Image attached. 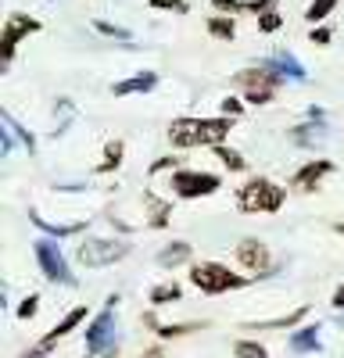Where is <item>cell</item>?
<instances>
[{
    "instance_id": "cell-5",
    "label": "cell",
    "mask_w": 344,
    "mask_h": 358,
    "mask_svg": "<svg viewBox=\"0 0 344 358\" xmlns=\"http://www.w3.org/2000/svg\"><path fill=\"white\" fill-rule=\"evenodd\" d=\"M283 76L266 69V65H255V69H241L234 72V86L241 90V97L248 101V108H266L276 101V94L283 90Z\"/></svg>"
},
{
    "instance_id": "cell-14",
    "label": "cell",
    "mask_w": 344,
    "mask_h": 358,
    "mask_svg": "<svg viewBox=\"0 0 344 358\" xmlns=\"http://www.w3.org/2000/svg\"><path fill=\"white\" fill-rule=\"evenodd\" d=\"M327 129H330L327 122H312V118H305V122H298V126L287 129V136H291L294 147H305V151H312V147H320V143L330 136Z\"/></svg>"
},
{
    "instance_id": "cell-26",
    "label": "cell",
    "mask_w": 344,
    "mask_h": 358,
    "mask_svg": "<svg viewBox=\"0 0 344 358\" xmlns=\"http://www.w3.org/2000/svg\"><path fill=\"white\" fill-rule=\"evenodd\" d=\"M341 0H308V8H305V22L308 25H323L334 11H337Z\"/></svg>"
},
{
    "instance_id": "cell-21",
    "label": "cell",
    "mask_w": 344,
    "mask_h": 358,
    "mask_svg": "<svg viewBox=\"0 0 344 358\" xmlns=\"http://www.w3.org/2000/svg\"><path fill=\"white\" fill-rule=\"evenodd\" d=\"M122 162H126V140H108L104 143V151H101V162H97V172L101 176H108V172H119L122 169Z\"/></svg>"
},
{
    "instance_id": "cell-29",
    "label": "cell",
    "mask_w": 344,
    "mask_h": 358,
    "mask_svg": "<svg viewBox=\"0 0 344 358\" xmlns=\"http://www.w3.org/2000/svg\"><path fill=\"white\" fill-rule=\"evenodd\" d=\"M94 29H97L101 36H108V40H119V43H129V40H133V33H129V29L115 25V22H104V18H94Z\"/></svg>"
},
{
    "instance_id": "cell-16",
    "label": "cell",
    "mask_w": 344,
    "mask_h": 358,
    "mask_svg": "<svg viewBox=\"0 0 344 358\" xmlns=\"http://www.w3.org/2000/svg\"><path fill=\"white\" fill-rule=\"evenodd\" d=\"M155 86H158V72H155V69H143V72H136V76L119 79V83L111 86V94H115V97H133V94H151Z\"/></svg>"
},
{
    "instance_id": "cell-30",
    "label": "cell",
    "mask_w": 344,
    "mask_h": 358,
    "mask_svg": "<svg viewBox=\"0 0 344 358\" xmlns=\"http://www.w3.org/2000/svg\"><path fill=\"white\" fill-rule=\"evenodd\" d=\"M280 29H283L280 8H269L266 15H258V33H262V36H273V33H280Z\"/></svg>"
},
{
    "instance_id": "cell-2",
    "label": "cell",
    "mask_w": 344,
    "mask_h": 358,
    "mask_svg": "<svg viewBox=\"0 0 344 358\" xmlns=\"http://www.w3.org/2000/svg\"><path fill=\"white\" fill-rule=\"evenodd\" d=\"M287 197H291V187L273 183L269 176H251L237 187L234 204H237L241 215H276L287 204Z\"/></svg>"
},
{
    "instance_id": "cell-10",
    "label": "cell",
    "mask_w": 344,
    "mask_h": 358,
    "mask_svg": "<svg viewBox=\"0 0 344 358\" xmlns=\"http://www.w3.org/2000/svg\"><path fill=\"white\" fill-rule=\"evenodd\" d=\"M33 255H36V265H40V273L57 283V287H76V276H72V268L65 262V251L57 241H50V236H36L33 241Z\"/></svg>"
},
{
    "instance_id": "cell-31",
    "label": "cell",
    "mask_w": 344,
    "mask_h": 358,
    "mask_svg": "<svg viewBox=\"0 0 344 358\" xmlns=\"http://www.w3.org/2000/svg\"><path fill=\"white\" fill-rule=\"evenodd\" d=\"M151 11H172V15H190L187 0H148Z\"/></svg>"
},
{
    "instance_id": "cell-35",
    "label": "cell",
    "mask_w": 344,
    "mask_h": 358,
    "mask_svg": "<svg viewBox=\"0 0 344 358\" xmlns=\"http://www.w3.org/2000/svg\"><path fill=\"white\" fill-rule=\"evenodd\" d=\"M334 40V29L330 25H315L312 33H308V43H315V47H327Z\"/></svg>"
},
{
    "instance_id": "cell-1",
    "label": "cell",
    "mask_w": 344,
    "mask_h": 358,
    "mask_svg": "<svg viewBox=\"0 0 344 358\" xmlns=\"http://www.w3.org/2000/svg\"><path fill=\"white\" fill-rule=\"evenodd\" d=\"M237 118H226V115H215V118H201V115H180L172 118L165 136H169V147L176 151H197V147H222L234 133Z\"/></svg>"
},
{
    "instance_id": "cell-28",
    "label": "cell",
    "mask_w": 344,
    "mask_h": 358,
    "mask_svg": "<svg viewBox=\"0 0 344 358\" xmlns=\"http://www.w3.org/2000/svg\"><path fill=\"white\" fill-rule=\"evenodd\" d=\"M234 358H269V351H266L262 341L241 337V341H234Z\"/></svg>"
},
{
    "instance_id": "cell-11",
    "label": "cell",
    "mask_w": 344,
    "mask_h": 358,
    "mask_svg": "<svg viewBox=\"0 0 344 358\" xmlns=\"http://www.w3.org/2000/svg\"><path fill=\"white\" fill-rule=\"evenodd\" d=\"M337 172V162H330V158H308L305 165H298L294 169V176H291V187L294 194H315L320 190V183L327 176H334Z\"/></svg>"
},
{
    "instance_id": "cell-3",
    "label": "cell",
    "mask_w": 344,
    "mask_h": 358,
    "mask_svg": "<svg viewBox=\"0 0 344 358\" xmlns=\"http://www.w3.org/2000/svg\"><path fill=\"white\" fill-rule=\"evenodd\" d=\"M122 297L111 294L104 308L86 322L83 330V344H86V358H115L119 355V322H115V308H119Z\"/></svg>"
},
{
    "instance_id": "cell-12",
    "label": "cell",
    "mask_w": 344,
    "mask_h": 358,
    "mask_svg": "<svg viewBox=\"0 0 344 358\" xmlns=\"http://www.w3.org/2000/svg\"><path fill=\"white\" fill-rule=\"evenodd\" d=\"M86 319H90V308H86V305H72V308H69L62 319H57L54 330H47V334L40 337V348H43V351H54V348L62 344L65 337H72V334L79 330V326H83Z\"/></svg>"
},
{
    "instance_id": "cell-39",
    "label": "cell",
    "mask_w": 344,
    "mask_h": 358,
    "mask_svg": "<svg viewBox=\"0 0 344 358\" xmlns=\"http://www.w3.org/2000/svg\"><path fill=\"white\" fill-rule=\"evenodd\" d=\"M140 358H165V348L162 344H151V348H143Z\"/></svg>"
},
{
    "instance_id": "cell-8",
    "label": "cell",
    "mask_w": 344,
    "mask_h": 358,
    "mask_svg": "<svg viewBox=\"0 0 344 358\" xmlns=\"http://www.w3.org/2000/svg\"><path fill=\"white\" fill-rule=\"evenodd\" d=\"M40 29H43V22L33 18V15H25V11H11V15L4 18V33H0V65H4V72H8L11 62H15L18 43H25L29 36H36Z\"/></svg>"
},
{
    "instance_id": "cell-17",
    "label": "cell",
    "mask_w": 344,
    "mask_h": 358,
    "mask_svg": "<svg viewBox=\"0 0 344 358\" xmlns=\"http://www.w3.org/2000/svg\"><path fill=\"white\" fill-rule=\"evenodd\" d=\"M320 322H308V326H298V330L291 334V341H287V348H291L294 355H315L323 351V341H320Z\"/></svg>"
},
{
    "instance_id": "cell-22",
    "label": "cell",
    "mask_w": 344,
    "mask_h": 358,
    "mask_svg": "<svg viewBox=\"0 0 344 358\" xmlns=\"http://www.w3.org/2000/svg\"><path fill=\"white\" fill-rule=\"evenodd\" d=\"M180 297H183V287H180L176 280L155 283V287L148 290V301H151V308H165V305H176Z\"/></svg>"
},
{
    "instance_id": "cell-37",
    "label": "cell",
    "mask_w": 344,
    "mask_h": 358,
    "mask_svg": "<svg viewBox=\"0 0 344 358\" xmlns=\"http://www.w3.org/2000/svg\"><path fill=\"white\" fill-rule=\"evenodd\" d=\"M18 358H54V351H43L40 344H33V348H25Z\"/></svg>"
},
{
    "instance_id": "cell-27",
    "label": "cell",
    "mask_w": 344,
    "mask_h": 358,
    "mask_svg": "<svg viewBox=\"0 0 344 358\" xmlns=\"http://www.w3.org/2000/svg\"><path fill=\"white\" fill-rule=\"evenodd\" d=\"M4 126H8V129H11L15 136H18V143L25 147V155H29V158H33V155H36V136H33V133H29V129H25V126L18 122V118H15L11 111H4Z\"/></svg>"
},
{
    "instance_id": "cell-34",
    "label": "cell",
    "mask_w": 344,
    "mask_h": 358,
    "mask_svg": "<svg viewBox=\"0 0 344 358\" xmlns=\"http://www.w3.org/2000/svg\"><path fill=\"white\" fill-rule=\"evenodd\" d=\"M180 162H183V158H176V155H165V158L151 162V169H148V172H151V176H158V172H165V169H172V172H176V169H183Z\"/></svg>"
},
{
    "instance_id": "cell-38",
    "label": "cell",
    "mask_w": 344,
    "mask_h": 358,
    "mask_svg": "<svg viewBox=\"0 0 344 358\" xmlns=\"http://www.w3.org/2000/svg\"><path fill=\"white\" fill-rule=\"evenodd\" d=\"M330 305H334V312H344V283L334 290V297H330Z\"/></svg>"
},
{
    "instance_id": "cell-9",
    "label": "cell",
    "mask_w": 344,
    "mask_h": 358,
    "mask_svg": "<svg viewBox=\"0 0 344 358\" xmlns=\"http://www.w3.org/2000/svg\"><path fill=\"white\" fill-rule=\"evenodd\" d=\"M234 258H237V265L244 268L251 280H266V276L276 273V265H273V248L262 241V236H241L237 248H234Z\"/></svg>"
},
{
    "instance_id": "cell-4",
    "label": "cell",
    "mask_w": 344,
    "mask_h": 358,
    "mask_svg": "<svg viewBox=\"0 0 344 358\" xmlns=\"http://www.w3.org/2000/svg\"><path fill=\"white\" fill-rule=\"evenodd\" d=\"M187 276H190V283H194L201 294H208V297H215V294H234V290H244V287L255 283L248 273H234L226 262H194V265L187 268Z\"/></svg>"
},
{
    "instance_id": "cell-18",
    "label": "cell",
    "mask_w": 344,
    "mask_h": 358,
    "mask_svg": "<svg viewBox=\"0 0 344 358\" xmlns=\"http://www.w3.org/2000/svg\"><path fill=\"white\" fill-rule=\"evenodd\" d=\"M140 201H143V208H148V229H165L172 222V204L165 197H158L155 190H143Z\"/></svg>"
},
{
    "instance_id": "cell-15",
    "label": "cell",
    "mask_w": 344,
    "mask_h": 358,
    "mask_svg": "<svg viewBox=\"0 0 344 358\" xmlns=\"http://www.w3.org/2000/svg\"><path fill=\"white\" fill-rule=\"evenodd\" d=\"M266 69H273V72H280L287 83H305L308 79V72H305V65L298 62V57L291 54V50H276L273 57H266L262 62Z\"/></svg>"
},
{
    "instance_id": "cell-20",
    "label": "cell",
    "mask_w": 344,
    "mask_h": 358,
    "mask_svg": "<svg viewBox=\"0 0 344 358\" xmlns=\"http://www.w3.org/2000/svg\"><path fill=\"white\" fill-rule=\"evenodd\" d=\"M308 315V305H298L294 312H287L280 319H258V322H244V330H298Z\"/></svg>"
},
{
    "instance_id": "cell-33",
    "label": "cell",
    "mask_w": 344,
    "mask_h": 358,
    "mask_svg": "<svg viewBox=\"0 0 344 358\" xmlns=\"http://www.w3.org/2000/svg\"><path fill=\"white\" fill-rule=\"evenodd\" d=\"M244 108H248L244 97H222V101H219V115H226V118H241Z\"/></svg>"
},
{
    "instance_id": "cell-40",
    "label": "cell",
    "mask_w": 344,
    "mask_h": 358,
    "mask_svg": "<svg viewBox=\"0 0 344 358\" xmlns=\"http://www.w3.org/2000/svg\"><path fill=\"white\" fill-rule=\"evenodd\" d=\"M334 229H337V233H341V236H344V222H337V226H334Z\"/></svg>"
},
{
    "instance_id": "cell-25",
    "label": "cell",
    "mask_w": 344,
    "mask_h": 358,
    "mask_svg": "<svg viewBox=\"0 0 344 358\" xmlns=\"http://www.w3.org/2000/svg\"><path fill=\"white\" fill-rule=\"evenodd\" d=\"M219 162H222V169L226 172H248V158L237 151V147H229V143H222V147H215L212 151Z\"/></svg>"
},
{
    "instance_id": "cell-32",
    "label": "cell",
    "mask_w": 344,
    "mask_h": 358,
    "mask_svg": "<svg viewBox=\"0 0 344 358\" xmlns=\"http://www.w3.org/2000/svg\"><path fill=\"white\" fill-rule=\"evenodd\" d=\"M36 315H40V294L22 297V301H18V319H22V322H29V319H36Z\"/></svg>"
},
{
    "instance_id": "cell-23",
    "label": "cell",
    "mask_w": 344,
    "mask_h": 358,
    "mask_svg": "<svg viewBox=\"0 0 344 358\" xmlns=\"http://www.w3.org/2000/svg\"><path fill=\"white\" fill-rule=\"evenodd\" d=\"M205 29H208L212 40H222V43H234L237 40V18H229V15H208L205 18Z\"/></svg>"
},
{
    "instance_id": "cell-13",
    "label": "cell",
    "mask_w": 344,
    "mask_h": 358,
    "mask_svg": "<svg viewBox=\"0 0 344 358\" xmlns=\"http://www.w3.org/2000/svg\"><path fill=\"white\" fill-rule=\"evenodd\" d=\"M29 222H33L43 236H50V241H65V236H79L86 226H90V222H86V219H79V222H47L40 212H36V208H29Z\"/></svg>"
},
{
    "instance_id": "cell-36",
    "label": "cell",
    "mask_w": 344,
    "mask_h": 358,
    "mask_svg": "<svg viewBox=\"0 0 344 358\" xmlns=\"http://www.w3.org/2000/svg\"><path fill=\"white\" fill-rule=\"evenodd\" d=\"M11 151H15V133H11V129L4 126V129H0V155H4V158H8Z\"/></svg>"
},
{
    "instance_id": "cell-19",
    "label": "cell",
    "mask_w": 344,
    "mask_h": 358,
    "mask_svg": "<svg viewBox=\"0 0 344 358\" xmlns=\"http://www.w3.org/2000/svg\"><path fill=\"white\" fill-rule=\"evenodd\" d=\"M155 262L162 265V268H180V265H194V244H187V241H172V244H165L158 255H155Z\"/></svg>"
},
{
    "instance_id": "cell-7",
    "label": "cell",
    "mask_w": 344,
    "mask_h": 358,
    "mask_svg": "<svg viewBox=\"0 0 344 358\" xmlns=\"http://www.w3.org/2000/svg\"><path fill=\"white\" fill-rule=\"evenodd\" d=\"M169 190L176 201H205V197H215L222 190V176L219 172H208V169H176L169 176Z\"/></svg>"
},
{
    "instance_id": "cell-6",
    "label": "cell",
    "mask_w": 344,
    "mask_h": 358,
    "mask_svg": "<svg viewBox=\"0 0 344 358\" xmlns=\"http://www.w3.org/2000/svg\"><path fill=\"white\" fill-rule=\"evenodd\" d=\"M129 251H133V244L126 236H83L72 251V258L79 268H108L115 262H122Z\"/></svg>"
},
{
    "instance_id": "cell-24",
    "label": "cell",
    "mask_w": 344,
    "mask_h": 358,
    "mask_svg": "<svg viewBox=\"0 0 344 358\" xmlns=\"http://www.w3.org/2000/svg\"><path fill=\"white\" fill-rule=\"evenodd\" d=\"M197 330H205V322H162L158 330H155V337L158 341H176V337H190V334H197Z\"/></svg>"
}]
</instances>
